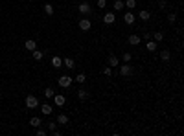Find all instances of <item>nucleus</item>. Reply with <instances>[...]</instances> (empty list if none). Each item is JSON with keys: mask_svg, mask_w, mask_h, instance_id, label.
<instances>
[{"mask_svg": "<svg viewBox=\"0 0 184 136\" xmlns=\"http://www.w3.org/2000/svg\"><path fill=\"white\" fill-rule=\"evenodd\" d=\"M120 76L121 77H129V76H133V66L125 63V64H120Z\"/></svg>", "mask_w": 184, "mask_h": 136, "instance_id": "f257e3e1", "label": "nucleus"}, {"mask_svg": "<svg viewBox=\"0 0 184 136\" xmlns=\"http://www.w3.org/2000/svg\"><path fill=\"white\" fill-rule=\"evenodd\" d=\"M39 107V99L35 96H26V108H37Z\"/></svg>", "mask_w": 184, "mask_h": 136, "instance_id": "f03ea898", "label": "nucleus"}, {"mask_svg": "<svg viewBox=\"0 0 184 136\" xmlns=\"http://www.w3.org/2000/svg\"><path fill=\"white\" fill-rule=\"evenodd\" d=\"M72 77L70 76H61L59 79H57V83H59V86H63V88H68V86H70L72 85Z\"/></svg>", "mask_w": 184, "mask_h": 136, "instance_id": "7ed1b4c3", "label": "nucleus"}, {"mask_svg": "<svg viewBox=\"0 0 184 136\" xmlns=\"http://www.w3.org/2000/svg\"><path fill=\"white\" fill-rule=\"evenodd\" d=\"M77 9H79L81 15H90V13H92V8H90V4H88V2H81L77 6Z\"/></svg>", "mask_w": 184, "mask_h": 136, "instance_id": "20e7f679", "label": "nucleus"}, {"mask_svg": "<svg viewBox=\"0 0 184 136\" xmlns=\"http://www.w3.org/2000/svg\"><path fill=\"white\" fill-rule=\"evenodd\" d=\"M103 22H105V24H109V26L116 22V15H114V11H109V13H105V15H103Z\"/></svg>", "mask_w": 184, "mask_h": 136, "instance_id": "39448f33", "label": "nucleus"}, {"mask_svg": "<svg viewBox=\"0 0 184 136\" xmlns=\"http://www.w3.org/2000/svg\"><path fill=\"white\" fill-rule=\"evenodd\" d=\"M90 28H92V22H90V20H88L87 17L79 20V30H83V31H88Z\"/></svg>", "mask_w": 184, "mask_h": 136, "instance_id": "423d86ee", "label": "nucleus"}, {"mask_svg": "<svg viewBox=\"0 0 184 136\" xmlns=\"http://www.w3.org/2000/svg\"><path fill=\"white\" fill-rule=\"evenodd\" d=\"M53 101H55V105L57 107H63L65 103H66V98L63 96V94H53V98H52Z\"/></svg>", "mask_w": 184, "mask_h": 136, "instance_id": "0eeeda50", "label": "nucleus"}, {"mask_svg": "<svg viewBox=\"0 0 184 136\" xmlns=\"http://www.w3.org/2000/svg\"><path fill=\"white\" fill-rule=\"evenodd\" d=\"M134 20H136V18H134V15H133L131 11H127L125 15H124V22L129 24V26H133V24H134Z\"/></svg>", "mask_w": 184, "mask_h": 136, "instance_id": "6e6552de", "label": "nucleus"}, {"mask_svg": "<svg viewBox=\"0 0 184 136\" xmlns=\"http://www.w3.org/2000/svg\"><path fill=\"white\" fill-rule=\"evenodd\" d=\"M40 110H43V114H44V116H50V114H52V110H53V107H52L50 103H43V105H40Z\"/></svg>", "mask_w": 184, "mask_h": 136, "instance_id": "1a4fd4ad", "label": "nucleus"}, {"mask_svg": "<svg viewBox=\"0 0 184 136\" xmlns=\"http://www.w3.org/2000/svg\"><path fill=\"white\" fill-rule=\"evenodd\" d=\"M140 40H142L140 35H129V44H131V46H138Z\"/></svg>", "mask_w": 184, "mask_h": 136, "instance_id": "9d476101", "label": "nucleus"}, {"mask_svg": "<svg viewBox=\"0 0 184 136\" xmlns=\"http://www.w3.org/2000/svg\"><path fill=\"white\" fill-rule=\"evenodd\" d=\"M52 66H53V68H55V70H57V68H61V66H63V59H61L59 55H55V57H52Z\"/></svg>", "mask_w": 184, "mask_h": 136, "instance_id": "9b49d317", "label": "nucleus"}, {"mask_svg": "<svg viewBox=\"0 0 184 136\" xmlns=\"http://www.w3.org/2000/svg\"><path fill=\"white\" fill-rule=\"evenodd\" d=\"M63 66H66L68 70H74V68H76V63H74V59H63Z\"/></svg>", "mask_w": 184, "mask_h": 136, "instance_id": "f8f14e48", "label": "nucleus"}, {"mask_svg": "<svg viewBox=\"0 0 184 136\" xmlns=\"http://www.w3.org/2000/svg\"><path fill=\"white\" fill-rule=\"evenodd\" d=\"M160 59L164 61V63H168V61L171 59V52H169V50H162L160 52Z\"/></svg>", "mask_w": 184, "mask_h": 136, "instance_id": "ddd939ff", "label": "nucleus"}, {"mask_svg": "<svg viewBox=\"0 0 184 136\" xmlns=\"http://www.w3.org/2000/svg\"><path fill=\"white\" fill-rule=\"evenodd\" d=\"M109 66H111V68L120 66V59H118V57H114V55H111V57H109Z\"/></svg>", "mask_w": 184, "mask_h": 136, "instance_id": "4468645a", "label": "nucleus"}, {"mask_svg": "<svg viewBox=\"0 0 184 136\" xmlns=\"http://www.w3.org/2000/svg\"><path fill=\"white\" fill-rule=\"evenodd\" d=\"M24 46H26V50L33 52V50L37 48V42H35V40H31V39H30V40H26V44H24Z\"/></svg>", "mask_w": 184, "mask_h": 136, "instance_id": "2eb2a0df", "label": "nucleus"}, {"mask_svg": "<svg viewBox=\"0 0 184 136\" xmlns=\"http://www.w3.org/2000/svg\"><path fill=\"white\" fill-rule=\"evenodd\" d=\"M77 98H79L81 101H85V99L88 98V92L85 90V88H79V90H77Z\"/></svg>", "mask_w": 184, "mask_h": 136, "instance_id": "dca6fc26", "label": "nucleus"}, {"mask_svg": "<svg viewBox=\"0 0 184 136\" xmlns=\"http://www.w3.org/2000/svg\"><path fill=\"white\" fill-rule=\"evenodd\" d=\"M57 123L59 125H66L68 123V116H66V114H59V116H57Z\"/></svg>", "mask_w": 184, "mask_h": 136, "instance_id": "f3484780", "label": "nucleus"}, {"mask_svg": "<svg viewBox=\"0 0 184 136\" xmlns=\"http://www.w3.org/2000/svg\"><path fill=\"white\" fill-rule=\"evenodd\" d=\"M31 53H33V59H35V61H40V59L44 57V52H40V50H37V48L33 50Z\"/></svg>", "mask_w": 184, "mask_h": 136, "instance_id": "a211bd4d", "label": "nucleus"}, {"mask_svg": "<svg viewBox=\"0 0 184 136\" xmlns=\"http://www.w3.org/2000/svg\"><path fill=\"white\" fill-rule=\"evenodd\" d=\"M30 125L37 129V127H40V125H43V121H40V118H37V116H35V118H31V120H30Z\"/></svg>", "mask_w": 184, "mask_h": 136, "instance_id": "6ab92c4d", "label": "nucleus"}, {"mask_svg": "<svg viewBox=\"0 0 184 136\" xmlns=\"http://www.w3.org/2000/svg\"><path fill=\"white\" fill-rule=\"evenodd\" d=\"M156 46H158V42H155V40H147L146 48H147L149 52H155V50H156Z\"/></svg>", "mask_w": 184, "mask_h": 136, "instance_id": "aec40b11", "label": "nucleus"}, {"mask_svg": "<svg viewBox=\"0 0 184 136\" xmlns=\"http://www.w3.org/2000/svg\"><path fill=\"white\" fill-rule=\"evenodd\" d=\"M138 17H140L142 20H149V18H151V13H149V11H146V9H142V11L138 13Z\"/></svg>", "mask_w": 184, "mask_h": 136, "instance_id": "412c9836", "label": "nucleus"}, {"mask_svg": "<svg viewBox=\"0 0 184 136\" xmlns=\"http://www.w3.org/2000/svg\"><path fill=\"white\" fill-rule=\"evenodd\" d=\"M151 37L155 39V42H160V40L164 39V33H162V31H156V33H151Z\"/></svg>", "mask_w": 184, "mask_h": 136, "instance_id": "4be33fe9", "label": "nucleus"}, {"mask_svg": "<svg viewBox=\"0 0 184 136\" xmlns=\"http://www.w3.org/2000/svg\"><path fill=\"white\" fill-rule=\"evenodd\" d=\"M53 94H55V90H53V88H44V98H48V99H52L53 98Z\"/></svg>", "mask_w": 184, "mask_h": 136, "instance_id": "5701e85b", "label": "nucleus"}, {"mask_svg": "<svg viewBox=\"0 0 184 136\" xmlns=\"http://www.w3.org/2000/svg\"><path fill=\"white\" fill-rule=\"evenodd\" d=\"M44 11H46V15H53V11H55V9H53L52 4H44Z\"/></svg>", "mask_w": 184, "mask_h": 136, "instance_id": "b1692460", "label": "nucleus"}, {"mask_svg": "<svg viewBox=\"0 0 184 136\" xmlns=\"http://www.w3.org/2000/svg\"><path fill=\"white\" fill-rule=\"evenodd\" d=\"M76 81L79 85H85V81H87V76L85 74H77V77H76Z\"/></svg>", "mask_w": 184, "mask_h": 136, "instance_id": "393cba45", "label": "nucleus"}, {"mask_svg": "<svg viewBox=\"0 0 184 136\" xmlns=\"http://www.w3.org/2000/svg\"><path fill=\"white\" fill-rule=\"evenodd\" d=\"M124 8H125V6H124V2H121V0H116V2H114V9H116V11H121Z\"/></svg>", "mask_w": 184, "mask_h": 136, "instance_id": "a878e982", "label": "nucleus"}, {"mask_svg": "<svg viewBox=\"0 0 184 136\" xmlns=\"http://www.w3.org/2000/svg\"><path fill=\"white\" fill-rule=\"evenodd\" d=\"M124 6H125V8H129V9H133L134 6H136V0H125Z\"/></svg>", "mask_w": 184, "mask_h": 136, "instance_id": "bb28decb", "label": "nucleus"}, {"mask_svg": "<svg viewBox=\"0 0 184 136\" xmlns=\"http://www.w3.org/2000/svg\"><path fill=\"white\" fill-rule=\"evenodd\" d=\"M35 134H37V136H46V134H48V132H46V129H43V125H40V127H37V131H35Z\"/></svg>", "mask_w": 184, "mask_h": 136, "instance_id": "cd10ccee", "label": "nucleus"}, {"mask_svg": "<svg viewBox=\"0 0 184 136\" xmlns=\"http://www.w3.org/2000/svg\"><path fill=\"white\" fill-rule=\"evenodd\" d=\"M121 59H124V63H131L133 55H131V53H129V52H125V53H124V57H121Z\"/></svg>", "mask_w": 184, "mask_h": 136, "instance_id": "c85d7f7f", "label": "nucleus"}, {"mask_svg": "<svg viewBox=\"0 0 184 136\" xmlns=\"http://www.w3.org/2000/svg\"><path fill=\"white\" fill-rule=\"evenodd\" d=\"M103 76H107V77H111V76H112V68H111V66L103 68Z\"/></svg>", "mask_w": 184, "mask_h": 136, "instance_id": "c756f323", "label": "nucleus"}, {"mask_svg": "<svg viewBox=\"0 0 184 136\" xmlns=\"http://www.w3.org/2000/svg\"><path fill=\"white\" fill-rule=\"evenodd\" d=\"M55 125H57L55 121H50V123H46V127H48V131H50V132H53V131H55Z\"/></svg>", "mask_w": 184, "mask_h": 136, "instance_id": "7c9ffc66", "label": "nucleus"}, {"mask_svg": "<svg viewBox=\"0 0 184 136\" xmlns=\"http://www.w3.org/2000/svg\"><path fill=\"white\" fill-rule=\"evenodd\" d=\"M175 20H177V15H175V13H169V15H168V22H169V24H173Z\"/></svg>", "mask_w": 184, "mask_h": 136, "instance_id": "2f4dec72", "label": "nucleus"}, {"mask_svg": "<svg viewBox=\"0 0 184 136\" xmlns=\"http://www.w3.org/2000/svg\"><path fill=\"white\" fill-rule=\"evenodd\" d=\"M98 6H99V9H103L107 6V0H98Z\"/></svg>", "mask_w": 184, "mask_h": 136, "instance_id": "473e14b6", "label": "nucleus"}, {"mask_svg": "<svg viewBox=\"0 0 184 136\" xmlns=\"http://www.w3.org/2000/svg\"><path fill=\"white\" fill-rule=\"evenodd\" d=\"M158 8H160V9L166 8V0H158Z\"/></svg>", "mask_w": 184, "mask_h": 136, "instance_id": "72a5a7b5", "label": "nucleus"}, {"mask_svg": "<svg viewBox=\"0 0 184 136\" xmlns=\"http://www.w3.org/2000/svg\"><path fill=\"white\" fill-rule=\"evenodd\" d=\"M72 2H76V0H72Z\"/></svg>", "mask_w": 184, "mask_h": 136, "instance_id": "f704fd0d", "label": "nucleus"}]
</instances>
